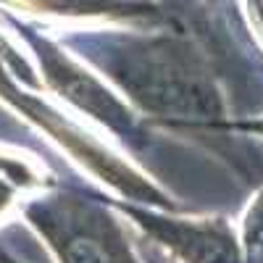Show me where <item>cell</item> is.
<instances>
[{
	"label": "cell",
	"mask_w": 263,
	"mask_h": 263,
	"mask_svg": "<svg viewBox=\"0 0 263 263\" xmlns=\"http://www.w3.org/2000/svg\"><path fill=\"white\" fill-rule=\"evenodd\" d=\"M103 69L142 114L190 126L221 124L224 108L211 66L179 34L126 37L124 48L108 50Z\"/></svg>",
	"instance_id": "obj_1"
},
{
	"label": "cell",
	"mask_w": 263,
	"mask_h": 263,
	"mask_svg": "<svg viewBox=\"0 0 263 263\" xmlns=\"http://www.w3.org/2000/svg\"><path fill=\"white\" fill-rule=\"evenodd\" d=\"M24 211L61 263H137L121 227L98 203L58 195Z\"/></svg>",
	"instance_id": "obj_2"
},
{
	"label": "cell",
	"mask_w": 263,
	"mask_h": 263,
	"mask_svg": "<svg viewBox=\"0 0 263 263\" xmlns=\"http://www.w3.org/2000/svg\"><path fill=\"white\" fill-rule=\"evenodd\" d=\"M0 98H3L8 105L18 108L21 116L32 119L37 126L45 129L48 135H53L66 150L71 153V156H77V161L87 163V168H90L92 174H98V177L103 182H108L114 190H119L121 195H129L132 200H137V203H156V205H163V208H174L156 187H150L147 182H142V177H137L129 166L119 163L111 153L103 150L95 140H90L87 135H82L74 124L63 121V116L55 114L50 105L37 100L27 90H21V87L3 71V66H0Z\"/></svg>",
	"instance_id": "obj_3"
},
{
	"label": "cell",
	"mask_w": 263,
	"mask_h": 263,
	"mask_svg": "<svg viewBox=\"0 0 263 263\" xmlns=\"http://www.w3.org/2000/svg\"><path fill=\"white\" fill-rule=\"evenodd\" d=\"M121 205V203H119ZM132 218H137L140 227L161 239V242L184 263H242V250L224 218H168L156 216L150 211L121 205Z\"/></svg>",
	"instance_id": "obj_4"
},
{
	"label": "cell",
	"mask_w": 263,
	"mask_h": 263,
	"mask_svg": "<svg viewBox=\"0 0 263 263\" xmlns=\"http://www.w3.org/2000/svg\"><path fill=\"white\" fill-rule=\"evenodd\" d=\"M29 40L37 48V58H40L42 71H45V82L53 92H58L61 98L74 103L77 108L87 111L90 116L100 119L114 132H132L135 129V116L129 114V108L124 103H119L98 79H92L87 74L82 66H77L74 61L66 58V53L55 45V42H50L48 37L32 34V32H29Z\"/></svg>",
	"instance_id": "obj_5"
},
{
	"label": "cell",
	"mask_w": 263,
	"mask_h": 263,
	"mask_svg": "<svg viewBox=\"0 0 263 263\" xmlns=\"http://www.w3.org/2000/svg\"><path fill=\"white\" fill-rule=\"evenodd\" d=\"M242 263H263V192L253 200L245 216V242Z\"/></svg>",
	"instance_id": "obj_6"
},
{
	"label": "cell",
	"mask_w": 263,
	"mask_h": 263,
	"mask_svg": "<svg viewBox=\"0 0 263 263\" xmlns=\"http://www.w3.org/2000/svg\"><path fill=\"white\" fill-rule=\"evenodd\" d=\"M218 126H224V129H242V132H255V135H263V119H258V121H221Z\"/></svg>",
	"instance_id": "obj_7"
},
{
	"label": "cell",
	"mask_w": 263,
	"mask_h": 263,
	"mask_svg": "<svg viewBox=\"0 0 263 263\" xmlns=\"http://www.w3.org/2000/svg\"><path fill=\"white\" fill-rule=\"evenodd\" d=\"M248 6H250V18L255 21L258 32L263 34V0H248Z\"/></svg>",
	"instance_id": "obj_8"
},
{
	"label": "cell",
	"mask_w": 263,
	"mask_h": 263,
	"mask_svg": "<svg viewBox=\"0 0 263 263\" xmlns=\"http://www.w3.org/2000/svg\"><path fill=\"white\" fill-rule=\"evenodd\" d=\"M24 0H0V8H21Z\"/></svg>",
	"instance_id": "obj_9"
}]
</instances>
